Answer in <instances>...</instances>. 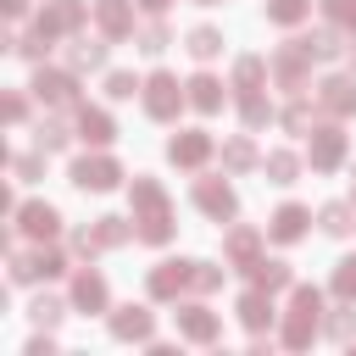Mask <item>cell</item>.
Instances as JSON below:
<instances>
[{"label":"cell","mask_w":356,"mask_h":356,"mask_svg":"<svg viewBox=\"0 0 356 356\" xmlns=\"http://www.w3.org/2000/svg\"><path fill=\"white\" fill-rule=\"evenodd\" d=\"M328 334H334V339H350V334H356V312H350V306H339V312L328 317Z\"/></svg>","instance_id":"42"},{"label":"cell","mask_w":356,"mask_h":356,"mask_svg":"<svg viewBox=\"0 0 356 356\" xmlns=\"http://www.w3.org/2000/svg\"><path fill=\"white\" fill-rule=\"evenodd\" d=\"M67 139H72V134H67L61 117H44V122H39V150H44V156H50V150H67Z\"/></svg>","instance_id":"33"},{"label":"cell","mask_w":356,"mask_h":356,"mask_svg":"<svg viewBox=\"0 0 356 356\" xmlns=\"http://www.w3.org/2000/svg\"><path fill=\"white\" fill-rule=\"evenodd\" d=\"M6 6V17H22V0H0Z\"/></svg>","instance_id":"45"},{"label":"cell","mask_w":356,"mask_h":356,"mask_svg":"<svg viewBox=\"0 0 356 356\" xmlns=\"http://www.w3.org/2000/svg\"><path fill=\"white\" fill-rule=\"evenodd\" d=\"M317 222H323V234H328V239H345V234L356 228V211H350L345 200H328V206L317 211Z\"/></svg>","instance_id":"20"},{"label":"cell","mask_w":356,"mask_h":356,"mask_svg":"<svg viewBox=\"0 0 356 356\" xmlns=\"http://www.w3.org/2000/svg\"><path fill=\"white\" fill-rule=\"evenodd\" d=\"M167 6H172V0H145V11H167Z\"/></svg>","instance_id":"46"},{"label":"cell","mask_w":356,"mask_h":356,"mask_svg":"<svg viewBox=\"0 0 356 356\" xmlns=\"http://www.w3.org/2000/svg\"><path fill=\"white\" fill-rule=\"evenodd\" d=\"M167 44H172V33H167V22H145V28H139V50H145V56H161Z\"/></svg>","instance_id":"34"},{"label":"cell","mask_w":356,"mask_h":356,"mask_svg":"<svg viewBox=\"0 0 356 356\" xmlns=\"http://www.w3.org/2000/svg\"><path fill=\"white\" fill-rule=\"evenodd\" d=\"M189 267H195V261H161V267L150 273V295H156V300L178 295V289L189 284Z\"/></svg>","instance_id":"14"},{"label":"cell","mask_w":356,"mask_h":356,"mask_svg":"<svg viewBox=\"0 0 356 356\" xmlns=\"http://www.w3.org/2000/svg\"><path fill=\"white\" fill-rule=\"evenodd\" d=\"M239 323H245V328H267V323H273V300H267V289H250V295L239 300Z\"/></svg>","instance_id":"25"},{"label":"cell","mask_w":356,"mask_h":356,"mask_svg":"<svg viewBox=\"0 0 356 356\" xmlns=\"http://www.w3.org/2000/svg\"><path fill=\"white\" fill-rule=\"evenodd\" d=\"M78 134H83L89 145H111V139H117V122H111L106 111H95V106H78Z\"/></svg>","instance_id":"15"},{"label":"cell","mask_w":356,"mask_h":356,"mask_svg":"<svg viewBox=\"0 0 356 356\" xmlns=\"http://www.w3.org/2000/svg\"><path fill=\"white\" fill-rule=\"evenodd\" d=\"M17 217H22V228H28V234H44V239H50V234L61 228V217H56V206H22Z\"/></svg>","instance_id":"29"},{"label":"cell","mask_w":356,"mask_h":356,"mask_svg":"<svg viewBox=\"0 0 356 356\" xmlns=\"http://www.w3.org/2000/svg\"><path fill=\"white\" fill-rule=\"evenodd\" d=\"M33 95L50 100V106H72L78 100V83H72V72H39L33 78Z\"/></svg>","instance_id":"12"},{"label":"cell","mask_w":356,"mask_h":356,"mask_svg":"<svg viewBox=\"0 0 356 356\" xmlns=\"http://www.w3.org/2000/svg\"><path fill=\"white\" fill-rule=\"evenodd\" d=\"M334 295H339V300H356V256H345V261L334 267Z\"/></svg>","instance_id":"37"},{"label":"cell","mask_w":356,"mask_h":356,"mask_svg":"<svg viewBox=\"0 0 356 356\" xmlns=\"http://www.w3.org/2000/svg\"><path fill=\"white\" fill-rule=\"evenodd\" d=\"M134 239H145V245H167V239H172V211H145L139 228H134Z\"/></svg>","instance_id":"24"},{"label":"cell","mask_w":356,"mask_h":356,"mask_svg":"<svg viewBox=\"0 0 356 356\" xmlns=\"http://www.w3.org/2000/svg\"><path fill=\"white\" fill-rule=\"evenodd\" d=\"M295 44H300V50H306L312 61H334V56L345 50V33H339V22H334V28H317V33L295 39Z\"/></svg>","instance_id":"13"},{"label":"cell","mask_w":356,"mask_h":356,"mask_svg":"<svg viewBox=\"0 0 356 356\" xmlns=\"http://www.w3.org/2000/svg\"><path fill=\"white\" fill-rule=\"evenodd\" d=\"M306 11H312V0H267V22H278V28L306 22Z\"/></svg>","instance_id":"30"},{"label":"cell","mask_w":356,"mask_h":356,"mask_svg":"<svg viewBox=\"0 0 356 356\" xmlns=\"http://www.w3.org/2000/svg\"><path fill=\"white\" fill-rule=\"evenodd\" d=\"M306 222H312V211H306V206H278V211H273V222H267V234H273L278 245H295V239L306 234Z\"/></svg>","instance_id":"10"},{"label":"cell","mask_w":356,"mask_h":356,"mask_svg":"<svg viewBox=\"0 0 356 356\" xmlns=\"http://www.w3.org/2000/svg\"><path fill=\"white\" fill-rule=\"evenodd\" d=\"M222 284V267H211V261H195L189 267V289H200V295H211Z\"/></svg>","instance_id":"36"},{"label":"cell","mask_w":356,"mask_h":356,"mask_svg":"<svg viewBox=\"0 0 356 356\" xmlns=\"http://www.w3.org/2000/svg\"><path fill=\"white\" fill-rule=\"evenodd\" d=\"M95 17H100L106 39H128L134 33V0H95Z\"/></svg>","instance_id":"9"},{"label":"cell","mask_w":356,"mask_h":356,"mask_svg":"<svg viewBox=\"0 0 356 356\" xmlns=\"http://www.w3.org/2000/svg\"><path fill=\"white\" fill-rule=\"evenodd\" d=\"M195 61H211V56H222V33L217 28H189V44H184Z\"/></svg>","instance_id":"28"},{"label":"cell","mask_w":356,"mask_h":356,"mask_svg":"<svg viewBox=\"0 0 356 356\" xmlns=\"http://www.w3.org/2000/svg\"><path fill=\"white\" fill-rule=\"evenodd\" d=\"M306 61H312V56H306L300 44H284V50H278V56H273L267 67H273V78H278V89H289V95H300V89H306Z\"/></svg>","instance_id":"5"},{"label":"cell","mask_w":356,"mask_h":356,"mask_svg":"<svg viewBox=\"0 0 356 356\" xmlns=\"http://www.w3.org/2000/svg\"><path fill=\"white\" fill-rule=\"evenodd\" d=\"M195 206H200L206 217H217V222L239 211V200H234V189H228L222 178H200V184H195Z\"/></svg>","instance_id":"6"},{"label":"cell","mask_w":356,"mask_h":356,"mask_svg":"<svg viewBox=\"0 0 356 356\" xmlns=\"http://www.w3.org/2000/svg\"><path fill=\"white\" fill-rule=\"evenodd\" d=\"M67 61H72V72H95V67H106V44L100 39H72V50H67Z\"/></svg>","instance_id":"26"},{"label":"cell","mask_w":356,"mask_h":356,"mask_svg":"<svg viewBox=\"0 0 356 356\" xmlns=\"http://www.w3.org/2000/svg\"><path fill=\"white\" fill-rule=\"evenodd\" d=\"M317 312H323V295L312 284H295V300H289V323H284V345H312L317 334Z\"/></svg>","instance_id":"1"},{"label":"cell","mask_w":356,"mask_h":356,"mask_svg":"<svg viewBox=\"0 0 356 356\" xmlns=\"http://www.w3.org/2000/svg\"><path fill=\"white\" fill-rule=\"evenodd\" d=\"M206 156H211V134L206 128H184V134L167 139V161L172 167H200Z\"/></svg>","instance_id":"3"},{"label":"cell","mask_w":356,"mask_h":356,"mask_svg":"<svg viewBox=\"0 0 356 356\" xmlns=\"http://www.w3.org/2000/svg\"><path fill=\"white\" fill-rule=\"evenodd\" d=\"M339 161H345V134L328 122V128L312 134V167H317V172H334Z\"/></svg>","instance_id":"8"},{"label":"cell","mask_w":356,"mask_h":356,"mask_svg":"<svg viewBox=\"0 0 356 356\" xmlns=\"http://www.w3.org/2000/svg\"><path fill=\"white\" fill-rule=\"evenodd\" d=\"M72 300H78L83 312H106V278H100V273H78Z\"/></svg>","instance_id":"21"},{"label":"cell","mask_w":356,"mask_h":356,"mask_svg":"<svg viewBox=\"0 0 356 356\" xmlns=\"http://www.w3.org/2000/svg\"><path fill=\"white\" fill-rule=\"evenodd\" d=\"M134 206H139V211H167L161 184H156V178H134Z\"/></svg>","instance_id":"32"},{"label":"cell","mask_w":356,"mask_h":356,"mask_svg":"<svg viewBox=\"0 0 356 356\" xmlns=\"http://www.w3.org/2000/svg\"><path fill=\"white\" fill-rule=\"evenodd\" d=\"M267 72H273V67H267L261 56H239V61H234V89H239V95H250V89H261V78H267Z\"/></svg>","instance_id":"22"},{"label":"cell","mask_w":356,"mask_h":356,"mask_svg":"<svg viewBox=\"0 0 356 356\" xmlns=\"http://www.w3.org/2000/svg\"><path fill=\"white\" fill-rule=\"evenodd\" d=\"M78 22H83V0H56L50 11H39V33L44 39H56V33L78 28Z\"/></svg>","instance_id":"11"},{"label":"cell","mask_w":356,"mask_h":356,"mask_svg":"<svg viewBox=\"0 0 356 356\" xmlns=\"http://www.w3.org/2000/svg\"><path fill=\"white\" fill-rule=\"evenodd\" d=\"M317 106L328 117H350L356 111V78H323L317 83Z\"/></svg>","instance_id":"7"},{"label":"cell","mask_w":356,"mask_h":356,"mask_svg":"<svg viewBox=\"0 0 356 356\" xmlns=\"http://www.w3.org/2000/svg\"><path fill=\"white\" fill-rule=\"evenodd\" d=\"M250 284L267 289V295H273V289H289V267H284V261H250Z\"/></svg>","instance_id":"27"},{"label":"cell","mask_w":356,"mask_h":356,"mask_svg":"<svg viewBox=\"0 0 356 356\" xmlns=\"http://www.w3.org/2000/svg\"><path fill=\"white\" fill-rule=\"evenodd\" d=\"M239 117H245V128H261V122L273 117V106H267V100L250 89V95H239Z\"/></svg>","instance_id":"35"},{"label":"cell","mask_w":356,"mask_h":356,"mask_svg":"<svg viewBox=\"0 0 356 356\" xmlns=\"http://www.w3.org/2000/svg\"><path fill=\"white\" fill-rule=\"evenodd\" d=\"M195 6H222V0H195Z\"/></svg>","instance_id":"48"},{"label":"cell","mask_w":356,"mask_h":356,"mask_svg":"<svg viewBox=\"0 0 356 356\" xmlns=\"http://www.w3.org/2000/svg\"><path fill=\"white\" fill-rule=\"evenodd\" d=\"M117 178H122V167L111 161V156H83V161H72V184L78 189H117Z\"/></svg>","instance_id":"4"},{"label":"cell","mask_w":356,"mask_h":356,"mask_svg":"<svg viewBox=\"0 0 356 356\" xmlns=\"http://www.w3.org/2000/svg\"><path fill=\"white\" fill-rule=\"evenodd\" d=\"M184 89H189V106H195V111H217V106H222V83H217L211 72H195Z\"/></svg>","instance_id":"16"},{"label":"cell","mask_w":356,"mask_h":356,"mask_svg":"<svg viewBox=\"0 0 356 356\" xmlns=\"http://www.w3.org/2000/svg\"><path fill=\"white\" fill-rule=\"evenodd\" d=\"M61 312H67L61 300H33V323H44V328H56V323H61Z\"/></svg>","instance_id":"43"},{"label":"cell","mask_w":356,"mask_h":356,"mask_svg":"<svg viewBox=\"0 0 356 356\" xmlns=\"http://www.w3.org/2000/svg\"><path fill=\"white\" fill-rule=\"evenodd\" d=\"M189 95L178 89V78L172 72H150L145 78V111L156 117V122H167V117H178V106H184Z\"/></svg>","instance_id":"2"},{"label":"cell","mask_w":356,"mask_h":356,"mask_svg":"<svg viewBox=\"0 0 356 356\" xmlns=\"http://www.w3.org/2000/svg\"><path fill=\"white\" fill-rule=\"evenodd\" d=\"M111 334H117V339H150V312H145V306H122V312L111 317Z\"/></svg>","instance_id":"18"},{"label":"cell","mask_w":356,"mask_h":356,"mask_svg":"<svg viewBox=\"0 0 356 356\" xmlns=\"http://www.w3.org/2000/svg\"><path fill=\"white\" fill-rule=\"evenodd\" d=\"M134 89H145V83H134V72H106V95L111 100H134Z\"/></svg>","instance_id":"38"},{"label":"cell","mask_w":356,"mask_h":356,"mask_svg":"<svg viewBox=\"0 0 356 356\" xmlns=\"http://www.w3.org/2000/svg\"><path fill=\"white\" fill-rule=\"evenodd\" d=\"M278 122H284V128H289V134H306V122H312V111H306V100H289V106H284V117H278Z\"/></svg>","instance_id":"40"},{"label":"cell","mask_w":356,"mask_h":356,"mask_svg":"<svg viewBox=\"0 0 356 356\" xmlns=\"http://www.w3.org/2000/svg\"><path fill=\"white\" fill-rule=\"evenodd\" d=\"M323 17L339 28H356V0H323Z\"/></svg>","instance_id":"39"},{"label":"cell","mask_w":356,"mask_h":356,"mask_svg":"<svg viewBox=\"0 0 356 356\" xmlns=\"http://www.w3.org/2000/svg\"><path fill=\"white\" fill-rule=\"evenodd\" d=\"M256 245H261L256 228H228V239H222V250H228L234 267H250V261H256Z\"/></svg>","instance_id":"17"},{"label":"cell","mask_w":356,"mask_h":356,"mask_svg":"<svg viewBox=\"0 0 356 356\" xmlns=\"http://www.w3.org/2000/svg\"><path fill=\"white\" fill-rule=\"evenodd\" d=\"M345 56H350V72H356V39H350V44H345Z\"/></svg>","instance_id":"47"},{"label":"cell","mask_w":356,"mask_h":356,"mask_svg":"<svg viewBox=\"0 0 356 356\" xmlns=\"http://www.w3.org/2000/svg\"><path fill=\"white\" fill-rule=\"evenodd\" d=\"M95 234H100V245H122V239H128V222H122V217H100Z\"/></svg>","instance_id":"41"},{"label":"cell","mask_w":356,"mask_h":356,"mask_svg":"<svg viewBox=\"0 0 356 356\" xmlns=\"http://www.w3.org/2000/svg\"><path fill=\"white\" fill-rule=\"evenodd\" d=\"M261 167H267V178H273V184H295V172H300V156H295V150H273Z\"/></svg>","instance_id":"31"},{"label":"cell","mask_w":356,"mask_h":356,"mask_svg":"<svg viewBox=\"0 0 356 356\" xmlns=\"http://www.w3.org/2000/svg\"><path fill=\"white\" fill-rule=\"evenodd\" d=\"M39 167H44L39 156H17V178H22V184H28V178H39Z\"/></svg>","instance_id":"44"},{"label":"cell","mask_w":356,"mask_h":356,"mask_svg":"<svg viewBox=\"0 0 356 356\" xmlns=\"http://www.w3.org/2000/svg\"><path fill=\"white\" fill-rule=\"evenodd\" d=\"M256 161H261V156H256V145H250L245 134H234V139L222 145V167H228V172H250Z\"/></svg>","instance_id":"23"},{"label":"cell","mask_w":356,"mask_h":356,"mask_svg":"<svg viewBox=\"0 0 356 356\" xmlns=\"http://www.w3.org/2000/svg\"><path fill=\"white\" fill-rule=\"evenodd\" d=\"M178 334H184V339H217V317H211L206 306H184V312H178Z\"/></svg>","instance_id":"19"}]
</instances>
